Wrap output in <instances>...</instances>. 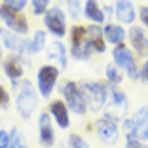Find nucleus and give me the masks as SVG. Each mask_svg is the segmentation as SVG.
<instances>
[{
  "mask_svg": "<svg viewBox=\"0 0 148 148\" xmlns=\"http://www.w3.org/2000/svg\"><path fill=\"white\" fill-rule=\"evenodd\" d=\"M66 40H69L66 46H69L70 59L86 63L93 57V49H91V44H89L86 23H70Z\"/></svg>",
  "mask_w": 148,
  "mask_h": 148,
  "instance_id": "nucleus-1",
  "label": "nucleus"
},
{
  "mask_svg": "<svg viewBox=\"0 0 148 148\" xmlns=\"http://www.w3.org/2000/svg\"><path fill=\"white\" fill-rule=\"evenodd\" d=\"M13 105H15V112L19 114L21 120L29 122L32 120L36 112L40 108V95L36 91V86L32 80L25 78L21 80V87H19V91L15 93V101H13Z\"/></svg>",
  "mask_w": 148,
  "mask_h": 148,
  "instance_id": "nucleus-2",
  "label": "nucleus"
},
{
  "mask_svg": "<svg viewBox=\"0 0 148 148\" xmlns=\"http://www.w3.org/2000/svg\"><path fill=\"white\" fill-rule=\"evenodd\" d=\"M59 97H61L63 101L66 103V106H69L70 114L76 118H86L87 114H89V110H87V105H86V99H84V91H82V86H80V82H76V80H61L59 82Z\"/></svg>",
  "mask_w": 148,
  "mask_h": 148,
  "instance_id": "nucleus-3",
  "label": "nucleus"
},
{
  "mask_svg": "<svg viewBox=\"0 0 148 148\" xmlns=\"http://www.w3.org/2000/svg\"><path fill=\"white\" fill-rule=\"evenodd\" d=\"M80 86H82L89 114H103L110 93V87L106 86V82L105 80H82Z\"/></svg>",
  "mask_w": 148,
  "mask_h": 148,
  "instance_id": "nucleus-4",
  "label": "nucleus"
},
{
  "mask_svg": "<svg viewBox=\"0 0 148 148\" xmlns=\"http://www.w3.org/2000/svg\"><path fill=\"white\" fill-rule=\"evenodd\" d=\"M110 55H112V63L118 66L125 74V78L131 82H137L140 80V65H139V57L135 55V51L129 48V44H118L112 46L110 49Z\"/></svg>",
  "mask_w": 148,
  "mask_h": 148,
  "instance_id": "nucleus-5",
  "label": "nucleus"
},
{
  "mask_svg": "<svg viewBox=\"0 0 148 148\" xmlns=\"http://www.w3.org/2000/svg\"><path fill=\"white\" fill-rule=\"evenodd\" d=\"M61 72L63 70L59 66H55L53 63H42L36 69V76H34V86L38 91L40 99L49 101L53 99V93L57 91V86L61 82Z\"/></svg>",
  "mask_w": 148,
  "mask_h": 148,
  "instance_id": "nucleus-6",
  "label": "nucleus"
},
{
  "mask_svg": "<svg viewBox=\"0 0 148 148\" xmlns=\"http://www.w3.org/2000/svg\"><path fill=\"white\" fill-rule=\"evenodd\" d=\"M123 137H135V139L148 143V105L139 106L133 114L120 123Z\"/></svg>",
  "mask_w": 148,
  "mask_h": 148,
  "instance_id": "nucleus-7",
  "label": "nucleus"
},
{
  "mask_svg": "<svg viewBox=\"0 0 148 148\" xmlns=\"http://www.w3.org/2000/svg\"><path fill=\"white\" fill-rule=\"evenodd\" d=\"M42 27L48 31V34L51 36V38H59V40L66 38L70 25H69V17H66V13H65V10H63V6L53 4L48 12L44 13Z\"/></svg>",
  "mask_w": 148,
  "mask_h": 148,
  "instance_id": "nucleus-8",
  "label": "nucleus"
},
{
  "mask_svg": "<svg viewBox=\"0 0 148 148\" xmlns=\"http://www.w3.org/2000/svg\"><path fill=\"white\" fill-rule=\"evenodd\" d=\"M93 135L105 146H116L120 143V139L123 137L122 129H120V123L114 122L112 118L105 116V114H99L93 120Z\"/></svg>",
  "mask_w": 148,
  "mask_h": 148,
  "instance_id": "nucleus-9",
  "label": "nucleus"
},
{
  "mask_svg": "<svg viewBox=\"0 0 148 148\" xmlns=\"http://www.w3.org/2000/svg\"><path fill=\"white\" fill-rule=\"evenodd\" d=\"M103 114L112 118L114 122L122 123L129 116V97L122 87H110L108 93V103H106Z\"/></svg>",
  "mask_w": 148,
  "mask_h": 148,
  "instance_id": "nucleus-10",
  "label": "nucleus"
},
{
  "mask_svg": "<svg viewBox=\"0 0 148 148\" xmlns=\"http://www.w3.org/2000/svg\"><path fill=\"white\" fill-rule=\"evenodd\" d=\"M0 21H2V27H6V29L17 32L21 36H29L32 31L31 19L27 17L25 12H17L13 8H8L2 2H0Z\"/></svg>",
  "mask_w": 148,
  "mask_h": 148,
  "instance_id": "nucleus-11",
  "label": "nucleus"
},
{
  "mask_svg": "<svg viewBox=\"0 0 148 148\" xmlns=\"http://www.w3.org/2000/svg\"><path fill=\"white\" fill-rule=\"evenodd\" d=\"M36 135L42 148H53L57 144V127L53 123L48 110H38L36 116Z\"/></svg>",
  "mask_w": 148,
  "mask_h": 148,
  "instance_id": "nucleus-12",
  "label": "nucleus"
},
{
  "mask_svg": "<svg viewBox=\"0 0 148 148\" xmlns=\"http://www.w3.org/2000/svg\"><path fill=\"white\" fill-rule=\"evenodd\" d=\"M2 72L8 78V82L13 80H23L25 78V70L27 66H31V57L17 55V53H8L2 59Z\"/></svg>",
  "mask_w": 148,
  "mask_h": 148,
  "instance_id": "nucleus-13",
  "label": "nucleus"
},
{
  "mask_svg": "<svg viewBox=\"0 0 148 148\" xmlns=\"http://www.w3.org/2000/svg\"><path fill=\"white\" fill-rule=\"evenodd\" d=\"M48 114L51 116L53 123H55L57 129L61 131H69L72 127V114H70L66 103L61 99V97H53V99L48 101Z\"/></svg>",
  "mask_w": 148,
  "mask_h": 148,
  "instance_id": "nucleus-14",
  "label": "nucleus"
},
{
  "mask_svg": "<svg viewBox=\"0 0 148 148\" xmlns=\"http://www.w3.org/2000/svg\"><path fill=\"white\" fill-rule=\"evenodd\" d=\"M127 44L139 59H148V31L140 25L127 27Z\"/></svg>",
  "mask_w": 148,
  "mask_h": 148,
  "instance_id": "nucleus-15",
  "label": "nucleus"
},
{
  "mask_svg": "<svg viewBox=\"0 0 148 148\" xmlns=\"http://www.w3.org/2000/svg\"><path fill=\"white\" fill-rule=\"evenodd\" d=\"M46 57H48V61L53 63L55 66H59L61 70H65L69 66V59H70V53H69V46H66L63 40L59 38H53L49 40L48 48H46Z\"/></svg>",
  "mask_w": 148,
  "mask_h": 148,
  "instance_id": "nucleus-16",
  "label": "nucleus"
},
{
  "mask_svg": "<svg viewBox=\"0 0 148 148\" xmlns=\"http://www.w3.org/2000/svg\"><path fill=\"white\" fill-rule=\"evenodd\" d=\"M48 44H49V34L44 27L31 31V34L27 36V44H25V57H34L38 53H44L46 48H48Z\"/></svg>",
  "mask_w": 148,
  "mask_h": 148,
  "instance_id": "nucleus-17",
  "label": "nucleus"
},
{
  "mask_svg": "<svg viewBox=\"0 0 148 148\" xmlns=\"http://www.w3.org/2000/svg\"><path fill=\"white\" fill-rule=\"evenodd\" d=\"M137 8L133 0H114V21L123 27H131L137 21Z\"/></svg>",
  "mask_w": 148,
  "mask_h": 148,
  "instance_id": "nucleus-18",
  "label": "nucleus"
},
{
  "mask_svg": "<svg viewBox=\"0 0 148 148\" xmlns=\"http://www.w3.org/2000/svg\"><path fill=\"white\" fill-rule=\"evenodd\" d=\"M0 42L6 53H17V55H25V44L27 36H21L17 32L10 31L6 27H0Z\"/></svg>",
  "mask_w": 148,
  "mask_h": 148,
  "instance_id": "nucleus-19",
  "label": "nucleus"
},
{
  "mask_svg": "<svg viewBox=\"0 0 148 148\" xmlns=\"http://www.w3.org/2000/svg\"><path fill=\"white\" fill-rule=\"evenodd\" d=\"M87 25V36H89V44H91L93 55H105L108 51V44L103 34V25H93V23H86Z\"/></svg>",
  "mask_w": 148,
  "mask_h": 148,
  "instance_id": "nucleus-20",
  "label": "nucleus"
},
{
  "mask_svg": "<svg viewBox=\"0 0 148 148\" xmlns=\"http://www.w3.org/2000/svg\"><path fill=\"white\" fill-rule=\"evenodd\" d=\"M103 34H105V40L108 46H118V44L127 42V27L116 21H106L103 25Z\"/></svg>",
  "mask_w": 148,
  "mask_h": 148,
  "instance_id": "nucleus-21",
  "label": "nucleus"
},
{
  "mask_svg": "<svg viewBox=\"0 0 148 148\" xmlns=\"http://www.w3.org/2000/svg\"><path fill=\"white\" fill-rule=\"evenodd\" d=\"M84 19H86V23L105 25L106 17H105V12H103L101 0H84Z\"/></svg>",
  "mask_w": 148,
  "mask_h": 148,
  "instance_id": "nucleus-22",
  "label": "nucleus"
},
{
  "mask_svg": "<svg viewBox=\"0 0 148 148\" xmlns=\"http://www.w3.org/2000/svg\"><path fill=\"white\" fill-rule=\"evenodd\" d=\"M103 74H105V76H103V80L106 82V86H108V87H122L123 80H125V74H123L122 70L118 69V66L114 65L112 61L105 65V70H103Z\"/></svg>",
  "mask_w": 148,
  "mask_h": 148,
  "instance_id": "nucleus-23",
  "label": "nucleus"
},
{
  "mask_svg": "<svg viewBox=\"0 0 148 148\" xmlns=\"http://www.w3.org/2000/svg\"><path fill=\"white\" fill-rule=\"evenodd\" d=\"M63 10H65L70 23H80V19H84V2L82 0H65L63 2Z\"/></svg>",
  "mask_w": 148,
  "mask_h": 148,
  "instance_id": "nucleus-24",
  "label": "nucleus"
},
{
  "mask_svg": "<svg viewBox=\"0 0 148 148\" xmlns=\"http://www.w3.org/2000/svg\"><path fill=\"white\" fill-rule=\"evenodd\" d=\"M8 148H29V143H27V135L21 127L13 125L10 129V144Z\"/></svg>",
  "mask_w": 148,
  "mask_h": 148,
  "instance_id": "nucleus-25",
  "label": "nucleus"
},
{
  "mask_svg": "<svg viewBox=\"0 0 148 148\" xmlns=\"http://www.w3.org/2000/svg\"><path fill=\"white\" fill-rule=\"evenodd\" d=\"M53 6V0H31L29 10H31L32 17H44V13Z\"/></svg>",
  "mask_w": 148,
  "mask_h": 148,
  "instance_id": "nucleus-26",
  "label": "nucleus"
},
{
  "mask_svg": "<svg viewBox=\"0 0 148 148\" xmlns=\"http://www.w3.org/2000/svg\"><path fill=\"white\" fill-rule=\"evenodd\" d=\"M66 146L69 148H91V144H89V140H87L82 133L72 131V133H69V137H66Z\"/></svg>",
  "mask_w": 148,
  "mask_h": 148,
  "instance_id": "nucleus-27",
  "label": "nucleus"
},
{
  "mask_svg": "<svg viewBox=\"0 0 148 148\" xmlns=\"http://www.w3.org/2000/svg\"><path fill=\"white\" fill-rule=\"evenodd\" d=\"M10 105H12V91H10V87H6L0 82V110L10 108Z\"/></svg>",
  "mask_w": 148,
  "mask_h": 148,
  "instance_id": "nucleus-28",
  "label": "nucleus"
},
{
  "mask_svg": "<svg viewBox=\"0 0 148 148\" xmlns=\"http://www.w3.org/2000/svg\"><path fill=\"white\" fill-rule=\"evenodd\" d=\"M29 2L31 0H2V4H6L8 8L17 10V12H25L29 8Z\"/></svg>",
  "mask_w": 148,
  "mask_h": 148,
  "instance_id": "nucleus-29",
  "label": "nucleus"
},
{
  "mask_svg": "<svg viewBox=\"0 0 148 148\" xmlns=\"http://www.w3.org/2000/svg\"><path fill=\"white\" fill-rule=\"evenodd\" d=\"M137 19H139V25L140 27H144L148 31V4H143V6H139L137 8Z\"/></svg>",
  "mask_w": 148,
  "mask_h": 148,
  "instance_id": "nucleus-30",
  "label": "nucleus"
},
{
  "mask_svg": "<svg viewBox=\"0 0 148 148\" xmlns=\"http://www.w3.org/2000/svg\"><path fill=\"white\" fill-rule=\"evenodd\" d=\"M123 148H148V143H143L135 137H123Z\"/></svg>",
  "mask_w": 148,
  "mask_h": 148,
  "instance_id": "nucleus-31",
  "label": "nucleus"
},
{
  "mask_svg": "<svg viewBox=\"0 0 148 148\" xmlns=\"http://www.w3.org/2000/svg\"><path fill=\"white\" fill-rule=\"evenodd\" d=\"M103 12H105L106 21H114V2L112 4H110V2H105V4H103Z\"/></svg>",
  "mask_w": 148,
  "mask_h": 148,
  "instance_id": "nucleus-32",
  "label": "nucleus"
},
{
  "mask_svg": "<svg viewBox=\"0 0 148 148\" xmlns=\"http://www.w3.org/2000/svg\"><path fill=\"white\" fill-rule=\"evenodd\" d=\"M10 144V129L0 127V148H8Z\"/></svg>",
  "mask_w": 148,
  "mask_h": 148,
  "instance_id": "nucleus-33",
  "label": "nucleus"
},
{
  "mask_svg": "<svg viewBox=\"0 0 148 148\" xmlns=\"http://www.w3.org/2000/svg\"><path fill=\"white\" fill-rule=\"evenodd\" d=\"M140 82H144L148 86V59H144L140 63Z\"/></svg>",
  "mask_w": 148,
  "mask_h": 148,
  "instance_id": "nucleus-34",
  "label": "nucleus"
},
{
  "mask_svg": "<svg viewBox=\"0 0 148 148\" xmlns=\"http://www.w3.org/2000/svg\"><path fill=\"white\" fill-rule=\"evenodd\" d=\"M4 59V48H2V42H0V61Z\"/></svg>",
  "mask_w": 148,
  "mask_h": 148,
  "instance_id": "nucleus-35",
  "label": "nucleus"
}]
</instances>
